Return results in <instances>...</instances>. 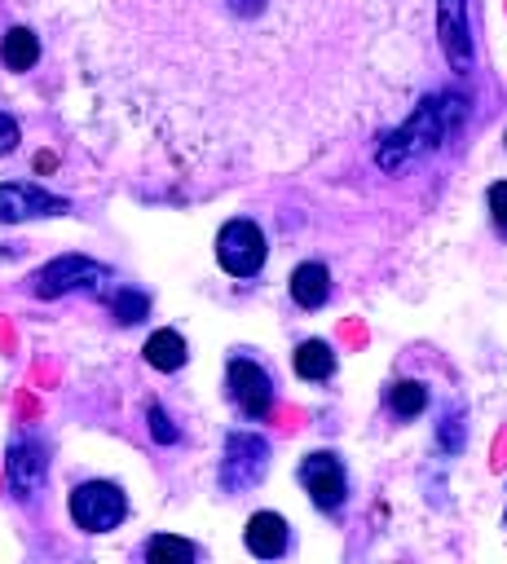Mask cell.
<instances>
[{"mask_svg":"<svg viewBox=\"0 0 507 564\" xmlns=\"http://www.w3.org/2000/svg\"><path fill=\"white\" fill-rule=\"evenodd\" d=\"M110 308H115V317H119L123 326H132V322H141V317H145L150 300H145L141 291H119V295L110 300Z\"/></svg>","mask_w":507,"mask_h":564,"instance_id":"obj_18","label":"cell"},{"mask_svg":"<svg viewBox=\"0 0 507 564\" xmlns=\"http://www.w3.org/2000/svg\"><path fill=\"white\" fill-rule=\"evenodd\" d=\"M291 300L300 308H322L331 300V273H326V264H317V260L295 264V273H291Z\"/></svg>","mask_w":507,"mask_h":564,"instance_id":"obj_12","label":"cell"},{"mask_svg":"<svg viewBox=\"0 0 507 564\" xmlns=\"http://www.w3.org/2000/svg\"><path fill=\"white\" fill-rule=\"evenodd\" d=\"M269 467V441L256 432H229L225 436V458H220V485L229 494L251 489Z\"/></svg>","mask_w":507,"mask_h":564,"instance_id":"obj_6","label":"cell"},{"mask_svg":"<svg viewBox=\"0 0 507 564\" xmlns=\"http://www.w3.org/2000/svg\"><path fill=\"white\" fill-rule=\"evenodd\" d=\"M79 93L88 150L132 181L287 176L410 115L436 0H18Z\"/></svg>","mask_w":507,"mask_h":564,"instance_id":"obj_1","label":"cell"},{"mask_svg":"<svg viewBox=\"0 0 507 564\" xmlns=\"http://www.w3.org/2000/svg\"><path fill=\"white\" fill-rule=\"evenodd\" d=\"M141 352H145V361H150L154 370H181V366H185V339H181L176 330H154Z\"/></svg>","mask_w":507,"mask_h":564,"instance_id":"obj_15","label":"cell"},{"mask_svg":"<svg viewBox=\"0 0 507 564\" xmlns=\"http://www.w3.org/2000/svg\"><path fill=\"white\" fill-rule=\"evenodd\" d=\"M44 467H48V458H44V445H40L35 436H18V441L9 445V454H4V476H9V489H13L18 498H26V494L40 489Z\"/></svg>","mask_w":507,"mask_h":564,"instance_id":"obj_10","label":"cell"},{"mask_svg":"<svg viewBox=\"0 0 507 564\" xmlns=\"http://www.w3.org/2000/svg\"><path fill=\"white\" fill-rule=\"evenodd\" d=\"M489 212H494V225L507 234V181L489 185Z\"/></svg>","mask_w":507,"mask_h":564,"instance_id":"obj_20","label":"cell"},{"mask_svg":"<svg viewBox=\"0 0 507 564\" xmlns=\"http://www.w3.org/2000/svg\"><path fill=\"white\" fill-rule=\"evenodd\" d=\"M150 436H154L159 445L176 441V427H172V419L163 414V405H150Z\"/></svg>","mask_w":507,"mask_h":564,"instance_id":"obj_19","label":"cell"},{"mask_svg":"<svg viewBox=\"0 0 507 564\" xmlns=\"http://www.w3.org/2000/svg\"><path fill=\"white\" fill-rule=\"evenodd\" d=\"M145 560H150V564H194V560H198V546L185 542V538L154 533V538L145 542Z\"/></svg>","mask_w":507,"mask_h":564,"instance_id":"obj_16","label":"cell"},{"mask_svg":"<svg viewBox=\"0 0 507 564\" xmlns=\"http://www.w3.org/2000/svg\"><path fill=\"white\" fill-rule=\"evenodd\" d=\"M128 516V498L119 485L110 480H84L71 489V520L84 533H110L115 524H123Z\"/></svg>","mask_w":507,"mask_h":564,"instance_id":"obj_4","label":"cell"},{"mask_svg":"<svg viewBox=\"0 0 507 564\" xmlns=\"http://www.w3.org/2000/svg\"><path fill=\"white\" fill-rule=\"evenodd\" d=\"M242 538H247V551L260 555V560H278V555H287V546H291V529H287V520H282L278 511H256V516L247 520Z\"/></svg>","mask_w":507,"mask_h":564,"instance_id":"obj_11","label":"cell"},{"mask_svg":"<svg viewBox=\"0 0 507 564\" xmlns=\"http://www.w3.org/2000/svg\"><path fill=\"white\" fill-rule=\"evenodd\" d=\"M463 110H467V97H459V93H454V97H450V93H423V97L410 106L406 119H397L392 128L375 132V137H379L375 159H379L384 167H406L410 159L436 150V145L454 132V123L463 119Z\"/></svg>","mask_w":507,"mask_h":564,"instance_id":"obj_2","label":"cell"},{"mask_svg":"<svg viewBox=\"0 0 507 564\" xmlns=\"http://www.w3.org/2000/svg\"><path fill=\"white\" fill-rule=\"evenodd\" d=\"M71 203L40 189V185H26V181H0V220L4 225H18V220H35V216H66Z\"/></svg>","mask_w":507,"mask_h":564,"instance_id":"obj_9","label":"cell"},{"mask_svg":"<svg viewBox=\"0 0 507 564\" xmlns=\"http://www.w3.org/2000/svg\"><path fill=\"white\" fill-rule=\"evenodd\" d=\"M295 476L309 489V498H313L317 511H339L348 502V476H344V463L335 454H326V449L304 454L300 467H295Z\"/></svg>","mask_w":507,"mask_h":564,"instance_id":"obj_7","label":"cell"},{"mask_svg":"<svg viewBox=\"0 0 507 564\" xmlns=\"http://www.w3.org/2000/svg\"><path fill=\"white\" fill-rule=\"evenodd\" d=\"M40 53H44V44H40L35 26H9V31L0 35V62H4L9 70H31V66L40 62Z\"/></svg>","mask_w":507,"mask_h":564,"instance_id":"obj_13","label":"cell"},{"mask_svg":"<svg viewBox=\"0 0 507 564\" xmlns=\"http://www.w3.org/2000/svg\"><path fill=\"white\" fill-rule=\"evenodd\" d=\"M388 405H392L397 419H414V414L428 405V388H423L419 379H401V383L388 388Z\"/></svg>","mask_w":507,"mask_h":564,"instance_id":"obj_17","label":"cell"},{"mask_svg":"<svg viewBox=\"0 0 507 564\" xmlns=\"http://www.w3.org/2000/svg\"><path fill=\"white\" fill-rule=\"evenodd\" d=\"M18 141H22L18 119H9V115L0 110V154H13V150H18Z\"/></svg>","mask_w":507,"mask_h":564,"instance_id":"obj_21","label":"cell"},{"mask_svg":"<svg viewBox=\"0 0 507 564\" xmlns=\"http://www.w3.org/2000/svg\"><path fill=\"white\" fill-rule=\"evenodd\" d=\"M295 375L300 379H331L335 375V352H331V344L326 339H304L300 348H295Z\"/></svg>","mask_w":507,"mask_h":564,"instance_id":"obj_14","label":"cell"},{"mask_svg":"<svg viewBox=\"0 0 507 564\" xmlns=\"http://www.w3.org/2000/svg\"><path fill=\"white\" fill-rule=\"evenodd\" d=\"M265 256H269V242H265V234H260L256 220L234 216V220L220 225V234H216V260H220L225 273L256 278L265 269Z\"/></svg>","mask_w":507,"mask_h":564,"instance_id":"obj_3","label":"cell"},{"mask_svg":"<svg viewBox=\"0 0 507 564\" xmlns=\"http://www.w3.org/2000/svg\"><path fill=\"white\" fill-rule=\"evenodd\" d=\"M110 282V269L88 260V256H57L48 260L35 278H31V291L40 300H57V295H71V291H97Z\"/></svg>","mask_w":507,"mask_h":564,"instance_id":"obj_5","label":"cell"},{"mask_svg":"<svg viewBox=\"0 0 507 564\" xmlns=\"http://www.w3.org/2000/svg\"><path fill=\"white\" fill-rule=\"evenodd\" d=\"M225 375H229V397H234V405H238L247 419L269 414V405H273V397H278V383L269 379L265 366H256L251 357H229Z\"/></svg>","mask_w":507,"mask_h":564,"instance_id":"obj_8","label":"cell"}]
</instances>
